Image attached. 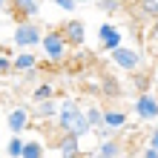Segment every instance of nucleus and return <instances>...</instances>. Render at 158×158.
<instances>
[{"label":"nucleus","mask_w":158,"mask_h":158,"mask_svg":"<svg viewBox=\"0 0 158 158\" xmlns=\"http://www.w3.org/2000/svg\"><path fill=\"white\" fill-rule=\"evenodd\" d=\"M58 112H60V104H58L55 98L35 104V118H58Z\"/></svg>","instance_id":"obj_13"},{"label":"nucleus","mask_w":158,"mask_h":158,"mask_svg":"<svg viewBox=\"0 0 158 158\" xmlns=\"http://www.w3.org/2000/svg\"><path fill=\"white\" fill-rule=\"evenodd\" d=\"M141 12L150 17H158V0H141Z\"/></svg>","instance_id":"obj_22"},{"label":"nucleus","mask_w":158,"mask_h":158,"mask_svg":"<svg viewBox=\"0 0 158 158\" xmlns=\"http://www.w3.org/2000/svg\"><path fill=\"white\" fill-rule=\"evenodd\" d=\"M127 127V112L121 109H104V129L106 132H115V129Z\"/></svg>","instance_id":"obj_11"},{"label":"nucleus","mask_w":158,"mask_h":158,"mask_svg":"<svg viewBox=\"0 0 158 158\" xmlns=\"http://www.w3.org/2000/svg\"><path fill=\"white\" fill-rule=\"evenodd\" d=\"M12 72H15V58L3 55V58H0V75H3V78H9Z\"/></svg>","instance_id":"obj_19"},{"label":"nucleus","mask_w":158,"mask_h":158,"mask_svg":"<svg viewBox=\"0 0 158 158\" xmlns=\"http://www.w3.org/2000/svg\"><path fill=\"white\" fill-rule=\"evenodd\" d=\"M12 12L20 15L23 20H35L40 15V0H15L12 3Z\"/></svg>","instance_id":"obj_10"},{"label":"nucleus","mask_w":158,"mask_h":158,"mask_svg":"<svg viewBox=\"0 0 158 158\" xmlns=\"http://www.w3.org/2000/svg\"><path fill=\"white\" fill-rule=\"evenodd\" d=\"M23 150H26V138L23 135H12L6 141V155L9 158H23Z\"/></svg>","instance_id":"obj_15"},{"label":"nucleus","mask_w":158,"mask_h":158,"mask_svg":"<svg viewBox=\"0 0 158 158\" xmlns=\"http://www.w3.org/2000/svg\"><path fill=\"white\" fill-rule=\"evenodd\" d=\"M23 158H43V144L40 141H26Z\"/></svg>","instance_id":"obj_18"},{"label":"nucleus","mask_w":158,"mask_h":158,"mask_svg":"<svg viewBox=\"0 0 158 158\" xmlns=\"http://www.w3.org/2000/svg\"><path fill=\"white\" fill-rule=\"evenodd\" d=\"M49 98H55V86H52V83H38V86L32 89V101H35V104L49 101Z\"/></svg>","instance_id":"obj_16"},{"label":"nucleus","mask_w":158,"mask_h":158,"mask_svg":"<svg viewBox=\"0 0 158 158\" xmlns=\"http://www.w3.org/2000/svg\"><path fill=\"white\" fill-rule=\"evenodd\" d=\"M147 147H155V150H158V127L150 129V135H147Z\"/></svg>","instance_id":"obj_24"},{"label":"nucleus","mask_w":158,"mask_h":158,"mask_svg":"<svg viewBox=\"0 0 158 158\" xmlns=\"http://www.w3.org/2000/svg\"><path fill=\"white\" fill-rule=\"evenodd\" d=\"M109 58H112V63H115L118 69H124V72H135V69L144 63L141 52H138V49H132V46H121V49L109 52Z\"/></svg>","instance_id":"obj_4"},{"label":"nucleus","mask_w":158,"mask_h":158,"mask_svg":"<svg viewBox=\"0 0 158 158\" xmlns=\"http://www.w3.org/2000/svg\"><path fill=\"white\" fill-rule=\"evenodd\" d=\"M83 115V109H81V104L75 98H63L60 101V112H58V118H55V124H58V129L60 132H72V127H75V121Z\"/></svg>","instance_id":"obj_3"},{"label":"nucleus","mask_w":158,"mask_h":158,"mask_svg":"<svg viewBox=\"0 0 158 158\" xmlns=\"http://www.w3.org/2000/svg\"><path fill=\"white\" fill-rule=\"evenodd\" d=\"M112 32H118V29H115V23H109V20H106V23H101V26H98V40L104 43Z\"/></svg>","instance_id":"obj_21"},{"label":"nucleus","mask_w":158,"mask_h":158,"mask_svg":"<svg viewBox=\"0 0 158 158\" xmlns=\"http://www.w3.org/2000/svg\"><path fill=\"white\" fill-rule=\"evenodd\" d=\"M60 32H63V38L69 40V46H81L83 38H86V26H83V20H66L60 26Z\"/></svg>","instance_id":"obj_8"},{"label":"nucleus","mask_w":158,"mask_h":158,"mask_svg":"<svg viewBox=\"0 0 158 158\" xmlns=\"http://www.w3.org/2000/svg\"><path fill=\"white\" fill-rule=\"evenodd\" d=\"M141 158H158V150H155V147H147Z\"/></svg>","instance_id":"obj_25"},{"label":"nucleus","mask_w":158,"mask_h":158,"mask_svg":"<svg viewBox=\"0 0 158 158\" xmlns=\"http://www.w3.org/2000/svg\"><path fill=\"white\" fill-rule=\"evenodd\" d=\"M124 155H127V147L121 141H115V138H106V141H101L95 147V155L92 158H124Z\"/></svg>","instance_id":"obj_7"},{"label":"nucleus","mask_w":158,"mask_h":158,"mask_svg":"<svg viewBox=\"0 0 158 158\" xmlns=\"http://www.w3.org/2000/svg\"><path fill=\"white\" fill-rule=\"evenodd\" d=\"M6 127H9L12 135H20L23 129L29 127V109H23V106L9 109V112H6Z\"/></svg>","instance_id":"obj_6"},{"label":"nucleus","mask_w":158,"mask_h":158,"mask_svg":"<svg viewBox=\"0 0 158 158\" xmlns=\"http://www.w3.org/2000/svg\"><path fill=\"white\" fill-rule=\"evenodd\" d=\"M43 35L46 32H40V26L35 20H20V23H15L12 46H15V49H35V46L43 43Z\"/></svg>","instance_id":"obj_1"},{"label":"nucleus","mask_w":158,"mask_h":158,"mask_svg":"<svg viewBox=\"0 0 158 158\" xmlns=\"http://www.w3.org/2000/svg\"><path fill=\"white\" fill-rule=\"evenodd\" d=\"M101 46H104V52H115V49H121V46H124V35H121V32H112Z\"/></svg>","instance_id":"obj_17"},{"label":"nucleus","mask_w":158,"mask_h":158,"mask_svg":"<svg viewBox=\"0 0 158 158\" xmlns=\"http://www.w3.org/2000/svg\"><path fill=\"white\" fill-rule=\"evenodd\" d=\"M52 3L58 6L60 12H75V9H78V0H52Z\"/></svg>","instance_id":"obj_23"},{"label":"nucleus","mask_w":158,"mask_h":158,"mask_svg":"<svg viewBox=\"0 0 158 158\" xmlns=\"http://www.w3.org/2000/svg\"><path fill=\"white\" fill-rule=\"evenodd\" d=\"M135 115L147 121V124H152V121H158V95H152V92H141V95L135 98Z\"/></svg>","instance_id":"obj_5"},{"label":"nucleus","mask_w":158,"mask_h":158,"mask_svg":"<svg viewBox=\"0 0 158 158\" xmlns=\"http://www.w3.org/2000/svg\"><path fill=\"white\" fill-rule=\"evenodd\" d=\"M58 152H60V158H78L81 155V138L72 132H63V138L58 141Z\"/></svg>","instance_id":"obj_9"},{"label":"nucleus","mask_w":158,"mask_h":158,"mask_svg":"<svg viewBox=\"0 0 158 158\" xmlns=\"http://www.w3.org/2000/svg\"><path fill=\"white\" fill-rule=\"evenodd\" d=\"M98 9L101 12H106V15H112L121 9V0H98Z\"/></svg>","instance_id":"obj_20"},{"label":"nucleus","mask_w":158,"mask_h":158,"mask_svg":"<svg viewBox=\"0 0 158 158\" xmlns=\"http://www.w3.org/2000/svg\"><path fill=\"white\" fill-rule=\"evenodd\" d=\"M12 3H15V0H0V6H3V12H9V9H12Z\"/></svg>","instance_id":"obj_26"},{"label":"nucleus","mask_w":158,"mask_h":158,"mask_svg":"<svg viewBox=\"0 0 158 158\" xmlns=\"http://www.w3.org/2000/svg\"><path fill=\"white\" fill-rule=\"evenodd\" d=\"M78 3H92V0H78Z\"/></svg>","instance_id":"obj_27"},{"label":"nucleus","mask_w":158,"mask_h":158,"mask_svg":"<svg viewBox=\"0 0 158 158\" xmlns=\"http://www.w3.org/2000/svg\"><path fill=\"white\" fill-rule=\"evenodd\" d=\"M15 72H38V55L35 52L15 55Z\"/></svg>","instance_id":"obj_12"},{"label":"nucleus","mask_w":158,"mask_h":158,"mask_svg":"<svg viewBox=\"0 0 158 158\" xmlns=\"http://www.w3.org/2000/svg\"><path fill=\"white\" fill-rule=\"evenodd\" d=\"M86 115H89L92 129H95V132H101V141H104V135H109L106 129H104V109H101V106H89V109H86Z\"/></svg>","instance_id":"obj_14"},{"label":"nucleus","mask_w":158,"mask_h":158,"mask_svg":"<svg viewBox=\"0 0 158 158\" xmlns=\"http://www.w3.org/2000/svg\"><path fill=\"white\" fill-rule=\"evenodd\" d=\"M40 49H43V55H46V60H52V63H63V60H66V55H69V40L63 38V32L52 29V32H46V35H43Z\"/></svg>","instance_id":"obj_2"}]
</instances>
